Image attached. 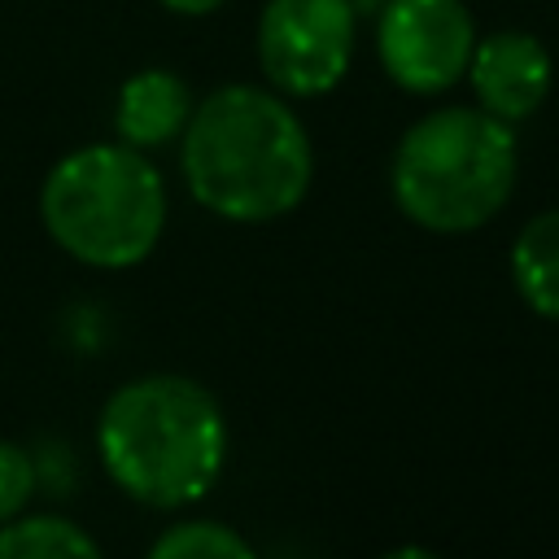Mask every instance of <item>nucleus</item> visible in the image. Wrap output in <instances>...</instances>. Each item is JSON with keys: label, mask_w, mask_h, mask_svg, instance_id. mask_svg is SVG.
Wrapping results in <instances>:
<instances>
[{"label": "nucleus", "mask_w": 559, "mask_h": 559, "mask_svg": "<svg viewBox=\"0 0 559 559\" xmlns=\"http://www.w3.org/2000/svg\"><path fill=\"white\" fill-rule=\"evenodd\" d=\"M179 144L192 201L227 223L284 218L314 175V148L293 105L249 83H227L197 100Z\"/></svg>", "instance_id": "nucleus-1"}, {"label": "nucleus", "mask_w": 559, "mask_h": 559, "mask_svg": "<svg viewBox=\"0 0 559 559\" xmlns=\"http://www.w3.org/2000/svg\"><path fill=\"white\" fill-rule=\"evenodd\" d=\"M109 480L157 511L205 498L227 459V419L214 393L188 376H140L109 393L96 419Z\"/></svg>", "instance_id": "nucleus-2"}, {"label": "nucleus", "mask_w": 559, "mask_h": 559, "mask_svg": "<svg viewBox=\"0 0 559 559\" xmlns=\"http://www.w3.org/2000/svg\"><path fill=\"white\" fill-rule=\"evenodd\" d=\"M520 148L511 122L480 105H445L406 127L389 188L397 210L437 236L485 227L515 192Z\"/></svg>", "instance_id": "nucleus-3"}, {"label": "nucleus", "mask_w": 559, "mask_h": 559, "mask_svg": "<svg viewBox=\"0 0 559 559\" xmlns=\"http://www.w3.org/2000/svg\"><path fill=\"white\" fill-rule=\"evenodd\" d=\"M39 218L52 245L74 262L122 271L157 249L166 227V183L144 148L87 144L44 175Z\"/></svg>", "instance_id": "nucleus-4"}, {"label": "nucleus", "mask_w": 559, "mask_h": 559, "mask_svg": "<svg viewBox=\"0 0 559 559\" xmlns=\"http://www.w3.org/2000/svg\"><path fill=\"white\" fill-rule=\"evenodd\" d=\"M258 61L284 96L332 92L354 61V4L266 0L258 17Z\"/></svg>", "instance_id": "nucleus-5"}, {"label": "nucleus", "mask_w": 559, "mask_h": 559, "mask_svg": "<svg viewBox=\"0 0 559 559\" xmlns=\"http://www.w3.org/2000/svg\"><path fill=\"white\" fill-rule=\"evenodd\" d=\"M476 22L463 0H389L376 26L384 74L415 96H437L467 74Z\"/></svg>", "instance_id": "nucleus-6"}, {"label": "nucleus", "mask_w": 559, "mask_h": 559, "mask_svg": "<svg viewBox=\"0 0 559 559\" xmlns=\"http://www.w3.org/2000/svg\"><path fill=\"white\" fill-rule=\"evenodd\" d=\"M467 79L480 109L502 122H520L537 114L550 92V52L528 31H493L476 39Z\"/></svg>", "instance_id": "nucleus-7"}, {"label": "nucleus", "mask_w": 559, "mask_h": 559, "mask_svg": "<svg viewBox=\"0 0 559 559\" xmlns=\"http://www.w3.org/2000/svg\"><path fill=\"white\" fill-rule=\"evenodd\" d=\"M192 105H197L192 87L175 70H157V66L140 70L118 92V109H114L118 140L131 148H162L183 135Z\"/></svg>", "instance_id": "nucleus-8"}, {"label": "nucleus", "mask_w": 559, "mask_h": 559, "mask_svg": "<svg viewBox=\"0 0 559 559\" xmlns=\"http://www.w3.org/2000/svg\"><path fill=\"white\" fill-rule=\"evenodd\" d=\"M511 280L524 306L559 323V210L533 214L511 245Z\"/></svg>", "instance_id": "nucleus-9"}, {"label": "nucleus", "mask_w": 559, "mask_h": 559, "mask_svg": "<svg viewBox=\"0 0 559 559\" xmlns=\"http://www.w3.org/2000/svg\"><path fill=\"white\" fill-rule=\"evenodd\" d=\"M100 546L66 515H13L0 524V559H96Z\"/></svg>", "instance_id": "nucleus-10"}, {"label": "nucleus", "mask_w": 559, "mask_h": 559, "mask_svg": "<svg viewBox=\"0 0 559 559\" xmlns=\"http://www.w3.org/2000/svg\"><path fill=\"white\" fill-rule=\"evenodd\" d=\"M153 559H249L253 546L218 520H179L153 546Z\"/></svg>", "instance_id": "nucleus-11"}, {"label": "nucleus", "mask_w": 559, "mask_h": 559, "mask_svg": "<svg viewBox=\"0 0 559 559\" xmlns=\"http://www.w3.org/2000/svg\"><path fill=\"white\" fill-rule=\"evenodd\" d=\"M35 493V463L13 441H0V524L22 515V507Z\"/></svg>", "instance_id": "nucleus-12"}, {"label": "nucleus", "mask_w": 559, "mask_h": 559, "mask_svg": "<svg viewBox=\"0 0 559 559\" xmlns=\"http://www.w3.org/2000/svg\"><path fill=\"white\" fill-rule=\"evenodd\" d=\"M170 13H183V17H205V13H214V9H223L227 0H162Z\"/></svg>", "instance_id": "nucleus-13"}]
</instances>
